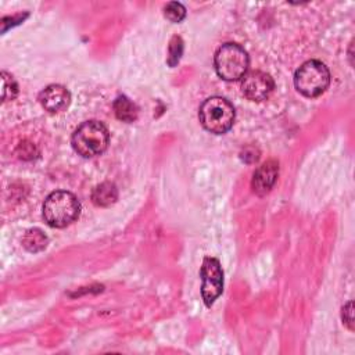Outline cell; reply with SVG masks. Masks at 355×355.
Returning <instances> with one entry per match:
<instances>
[{"label": "cell", "instance_id": "cell-1", "mask_svg": "<svg viewBox=\"0 0 355 355\" xmlns=\"http://www.w3.org/2000/svg\"><path fill=\"white\" fill-rule=\"evenodd\" d=\"M80 212V202L75 194L67 190H57L47 196L43 202L44 222L51 227L71 225Z\"/></svg>", "mask_w": 355, "mask_h": 355}, {"label": "cell", "instance_id": "cell-2", "mask_svg": "<svg viewBox=\"0 0 355 355\" xmlns=\"http://www.w3.org/2000/svg\"><path fill=\"white\" fill-rule=\"evenodd\" d=\"M71 143L79 155L90 158L105 151L110 143V133L101 122L86 121L76 128Z\"/></svg>", "mask_w": 355, "mask_h": 355}, {"label": "cell", "instance_id": "cell-3", "mask_svg": "<svg viewBox=\"0 0 355 355\" xmlns=\"http://www.w3.org/2000/svg\"><path fill=\"white\" fill-rule=\"evenodd\" d=\"M200 122L211 133L222 135L226 133L234 122V108L223 97H209L200 107Z\"/></svg>", "mask_w": 355, "mask_h": 355}, {"label": "cell", "instance_id": "cell-4", "mask_svg": "<svg viewBox=\"0 0 355 355\" xmlns=\"http://www.w3.org/2000/svg\"><path fill=\"white\" fill-rule=\"evenodd\" d=\"M216 73L225 80H239L248 69L250 58L247 51L236 43L222 44L214 57Z\"/></svg>", "mask_w": 355, "mask_h": 355}, {"label": "cell", "instance_id": "cell-5", "mask_svg": "<svg viewBox=\"0 0 355 355\" xmlns=\"http://www.w3.org/2000/svg\"><path fill=\"white\" fill-rule=\"evenodd\" d=\"M330 83V72L327 67L318 61L309 60L304 62L294 75L295 89L305 97L320 96Z\"/></svg>", "mask_w": 355, "mask_h": 355}, {"label": "cell", "instance_id": "cell-6", "mask_svg": "<svg viewBox=\"0 0 355 355\" xmlns=\"http://www.w3.org/2000/svg\"><path fill=\"white\" fill-rule=\"evenodd\" d=\"M200 273L202 279L201 295L205 305L211 306L223 290V272L219 261L209 257L204 258Z\"/></svg>", "mask_w": 355, "mask_h": 355}, {"label": "cell", "instance_id": "cell-7", "mask_svg": "<svg viewBox=\"0 0 355 355\" xmlns=\"http://www.w3.org/2000/svg\"><path fill=\"white\" fill-rule=\"evenodd\" d=\"M275 82L272 76L262 71H251L243 76L241 90L251 101L266 100L273 92Z\"/></svg>", "mask_w": 355, "mask_h": 355}, {"label": "cell", "instance_id": "cell-8", "mask_svg": "<svg viewBox=\"0 0 355 355\" xmlns=\"http://www.w3.org/2000/svg\"><path fill=\"white\" fill-rule=\"evenodd\" d=\"M71 101V94L61 85H50L39 93V103L49 112L64 111Z\"/></svg>", "mask_w": 355, "mask_h": 355}, {"label": "cell", "instance_id": "cell-9", "mask_svg": "<svg viewBox=\"0 0 355 355\" xmlns=\"http://www.w3.org/2000/svg\"><path fill=\"white\" fill-rule=\"evenodd\" d=\"M279 175V164L275 159L263 162L255 172L251 180L252 191L258 196H265L275 186Z\"/></svg>", "mask_w": 355, "mask_h": 355}, {"label": "cell", "instance_id": "cell-10", "mask_svg": "<svg viewBox=\"0 0 355 355\" xmlns=\"http://www.w3.org/2000/svg\"><path fill=\"white\" fill-rule=\"evenodd\" d=\"M118 200L116 186L111 182L97 184L92 191V201L97 207H110Z\"/></svg>", "mask_w": 355, "mask_h": 355}, {"label": "cell", "instance_id": "cell-11", "mask_svg": "<svg viewBox=\"0 0 355 355\" xmlns=\"http://www.w3.org/2000/svg\"><path fill=\"white\" fill-rule=\"evenodd\" d=\"M114 112L118 119L123 122H133L137 119L139 108L126 96H118L114 101Z\"/></svg>", "mask_w": 355, "mask_h": 355}, {"label": "cell", "instance_id": "cell-12", "mask_svg": "<svg viewBox=\"0 0 355 355\" xmlns=\"http://www.w3.org/2000/svg\"><path fill=\"white\" fill-rule=\"evenodd\" d=\"M47 243H49V239L40 229L28 230L22 239V244L29 252H39L44 250Z\"/></svg>", "mask_w": 355, "mask_h": 355}, {"label": "cell", "instance_id": "cell-13", "mask_svg": "<svg viewBox=\"0 0 355 355\" xmlns=\"http://www.w3.org/2000/svg\"><path fill=\"white\" fill-rule=\"evenodd\" d=\"M1 83H3V90H1L3 101L15 98V96L18 94V85H17L15 79L6 71L1 72Z\"/></svg>", "mask_w": 355, "mask_h": 355}, {"label": "cell", "instance_id": "cell-14", "mask_svg": "<svg viewBox=\"0 0 355 355\" xmlns=\"http://www.w3.org/2000/svg\"><path fill=\"white\" fill-rule=\"evenodd\" d=\"M182 53H183V42L179 36H173L168 46V58H166L168 65L175 67L179 62Z\"/></svg>", "mask_w": 355, "mask_h": 355}, {"label": "cell", "instance_id": "cell-15", "mask_svg": "<svg viewBox=\"0 0 355 355\" xmlns=\"http://www.w3.org/2000/svg\"><path fill=\"white\" fill-rule=\"evenodd\" d=\"M164 15L171 22H180L186 17V8L178 1H171L164 8Z\"/></svg>", "mask_w": 355, "mask_h": 355}, {"label": "cell", "instance_id": "cell-16", "mask_svg": "<svg viewBox=\"0 0 355 355\" xmlns=\"http://www.w3.org/2000/svg\"><path fill=\"white\" fill-rule=\"evenodd\" d=\"M17 154L21 159H33L37 155V151H36V147L32 143L24 141L18 146Z\"/></svg>", "mask_w": 355, "mask_h": 355}, {"label": "cell", "instance_id": "cell-17", "mask_svg": "<svg viewBox=\"0 0 355 355\" xmlns=\"http://www.w3.org/2000/svg\"><path fill=\"white\" fill-rule=\"evenodd\" d=\"M352 302L349 301L347 305H344L343 306V322L349 327V329H352V322H354V319H352Z\"/></svg>", "mask_w": 355, "mask_h": 355}]
</instances>
